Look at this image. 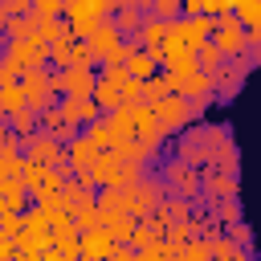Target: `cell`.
<instances>
[{"label":"cell","mask_w":261,"mask_h":261,"mask_svg":"<svg viewBox=\"0 0 261 261\" xmlns=\"http://www.w3.org/2000/svg\"><path fill=\"white\" fill-rule=\"evenodd\" d=\"M212 45H216L220 53H228V57H241V53L249 49V33H245V24H241L232 12H220V16L212 20Z\"/></svg>","instance_id":"cell-1"},{"label":"cell","mask_w":261,"mask_h":261,"mask_svg":"<svg viewBox=\"0 0 261 261\" xmlns=\"http://www.w3.org/2000/svg\"><path fill=\"white\" fill-rule=\"evenodd\" d=\"M220 57H224V53H220L216 45H200V61H204V69H216Z\"/></svg>","instance_id":"cell-6"},{"label":"cell","mask_w":261,"mask_h":261,"mask_svg":"<svg viewBox=\"0 0 261 261\" xmlns=\"http://www.w3.org/2000/svg\"><path fill=\"white\" fill-rule=\"evenodd\" d=\"M110 261H135V253H126V249H114V253H110Z\"/></svg>","instance_id":"cell-9"},{"label":"cell","mask_w":261,"mask_h":261,"mask_svg":"<svg viewBox=\"0 0 261 261\" xmlns=\"http://www.w3.org/2000/svg\"><path fill=\"white\" fill-rule=\"evenodd\" d=\"M86 253H98V257L110 253V237H106V232H90V237H86Z\"/></svg>","instance_id":"cell-5"},{"label":"cell","mask_w":261,"mask_h":261,"mask_svg":"<svg viewBox=\"0 0 261 261\" xmlns=\"http://www.w3.org/2000/svg\"><path fill=\"white\" fill-rule=\"evenodd\" d=\"M155 114H159V126H163V130H175V126H184V122H188L192 102H188V98H171V94H163Z\"/></svg>","instance_id":"cell-2"},{"label":"cell","mask_w":261,"mask_h":261,"mask_svg":"<svg viewBox=\"0 0 261 261\" xmlns=\"http://www.w3.org/2000/svg\"><path fill=\"white\" fill-rule=\"evenodd\" d=\"M126 65H130V77L143 82V77H151V69H155V53H135V57H126Z\"/></svg>","instance_id":"cell-3"},{"label":"cell","mask_w":261,"mask_h":261,"mask_svg":"<svg viewBox=\"0 0 261 261\" xmlns=\"http://www.w3.org/2000/svg\"><path fill=\"white\" fill-rule=\"evenodd\" d=\"M208 253H212L208 245H192V249L184 253V261H208Z\"/></svg>","instance_id":"cell-7"},{"label":"cell","mask_w":261,"mask_h":261,"mask_svg":"<svg viewBox=\"0 0 261 261\" xmlns=\"http://www.w3.org/2000/svg\"><path fill=\"white\" fill-rule=\"evenodd\" d=\"M184 12V0H155V16L159 20H175Z\"/></svg>","instance_id":"cell-4"},{"label":"cell","mask_w":261,"mask_h":261,"mask_svg":"<svg viewBox=\"0 0 261 261\" xmlns=\"http://www.w3.org/2000/svg\"><path fill=\"white\" fill-rule=\"evenodd\" d=\"M37 8H41V12H57V0H41Z\"/></svg>","instance_id":"cell-10"},{"label":"cell","mask_w":261,"mask_h":261,"mask_svg":"<svg viewBox=\"0 0 261 261\" xmlns=\"http://www.w3.org/2000/svg\"><path fill=\"white\" fill-rule=\"evenodd\" d=\"M0 98H4V106H8V110H20V90H4Z\"/></svg>","instance_id":"cell-8"}]
</instances>
